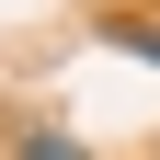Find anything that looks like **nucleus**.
Returning <instances> with one entry per match:
<instances>
[{
    "label": "nucleus",
    "mask_w": 160,
    "mask_h": 160,
    "mask_svg": "<svg viewBox=\"0 0 160 160\" xmlns=\"http://www.w3.org/2000/svg\"><path fill=\"white\" fill-rule=\"evenodd\" d=\"M23 160H80V149H69L57 126H34V137H23Z\"/></svg>",
    "instance_id": "obj_1"
}]
</instances>
